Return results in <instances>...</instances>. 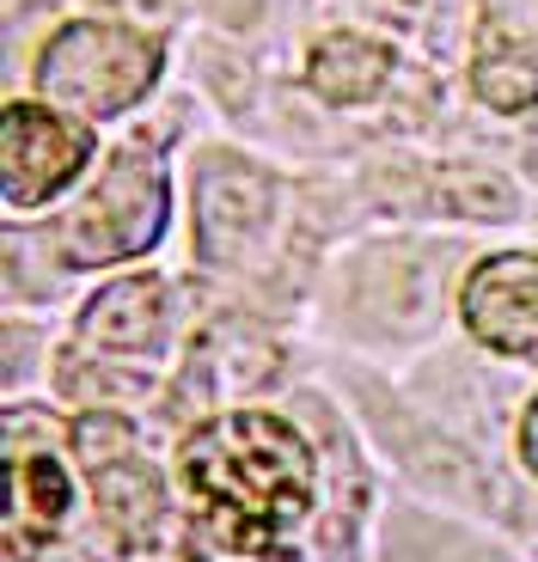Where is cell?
Masks as SVG:
<instances>
[{
  "label": "cell",
  "instance_id": "obj_13",
  "mask_svg": "<svg viewBox=\"0 0 538 562\" xmlns=\"http://www.w3.org/2000/svg\"><path fill=\"white\" fill-rule=\"evenodd\" d=\"M392 550H397V562H496L490 550L471 544V538L447 532V526H416V520H397Z\"/></svg>",
  "mask_w": 538,
  "mask_h": 562
},
{
  "label": "cell",
  "instance_id": "obj_6",
  "mask_svg": "<svg viewBox=\"0 0 538 562\" xmlns=\"http://www.w3.org/2000/svg\"><path fill=\"white\" fill-rule=\"evenodd\" d=\"M92 159V128L61 111L7 104L0 116V196L7 209H37L56 190H68Z\"/></svg>",
  "mask_w": 538,
  "mask_h": 562
},
{
  "label": "cell",
  "instance_id": "obj_15",
  "mask_svg": "<svg viewBox=\"0 0 538 562\" xmlns=\"http://www.w3.org/2000/svg\"><path fill=\"white\" fill-rule=\"evenodd\" d=\"M538 25V0H490V19H483V37L490 43H526V31Z\"/></svg>",
  "mask_w": 538,
  "mask_h": 562
},
{
  "label": "cell",
  "instance_id": "obj_16",
  "mask_svg": "<svg viewBox=\"0 0 538 562\" xmlns=\"http://www.w3.org/2000/svg\"><path fill=\"white\" fill-rule=\"evenodd\" d=\"M520 452H526V464H533V477H538V404H526V416H520Z\"/></svg>",
  "mask_w": 538,
  "mask_h": 562
},
{
  "label": "cell",
  "instance_id": "obj_11",
  "mask_svg": "<svg viewBox=\"0 0 538 562\" xmlns=\"http://www.w3.org/2000/svg\"><path fill=\"white\" fill-rule=\"evenodd\" d=\"M190 367H209L214 392H251V385H264L269 373H276V342H269L257 324L227 318V324H214L209 337L197 342Z\"/></svg>",
  "mask_w": 538,
  "mask_h": 562
},
{
  "label": "cell",
  "instance_id": "obj_7",
  "mask_svg": "<svg viewBox=\"0 0 538 562\" xmlns=\"http://www.w3.org/2000/svg\"><path fill=\"white\" fill-rule=\"evenodd\" d=\"M282 190L245 159H214L197 178V251L209 263H251L276 233Z\"/></svg>",
  "mask_w": 538,
  "mask_h": 562
},
{
  "label": "cell",
  "instance_id": "obj_14",
  "mask_svg": "<svg viewBox=\"0 0 538 562\" xmlns=\"http://www.w3.org/2000/svg\"><path fill=\"white\" fill-rule=\"evenodd\" d=\"M435 190L453 214H490V221L514 214V190L502 178H490V171H440Z\"/></svg>",
  "mask_w": 538,
  "mask_h": 562
},
{
  "label": "cell",
  "instance_id": "obj_5",
  "mask_svg": "<svg viewBox=\"0 0 538 562\" xmlns=\"http://www.w3.org/2000/svg\"><path fill=\"white\" fill-rule=\"evenodd\" d=\"M61 440H74V428H61L56 416L7 409V550L13 557H43L49 532L74 507Z\"/></svg>",
  "mask_w": 538,
  "mask_h": 562
},
{
  "label": "cell",
  "instance_id": "obj_8",
  "mask_svg": "<svg viewBox=\"0 0 538 562\" xmlns=\"http://www.w3.org/2000/svg\"><path fill=\"white\" fill-rule=\"evenodd\" d=\"M466 324L483 349L538 361V257H483L466 281Z\"/></svg>",
  "mask_w": 538,
  "mask_h": 562
},
{
  "label": "cell",
  "instance_id": "obj_12",
  "mask_svg": "<svg viewBox=\"0 0 538 562\" xmlns=\"http://www.w3.org/2000/svg\"><path fill=\"white\" fill-rule=\"evenodd\" d=\"M471 92L490 111H526L538 104V43H490L471 68Z\"/></svg>",
  "mask_w": 538,
  "mask_h": 562
},
{
  "label": "cell",
  "instance_id": "obj_3",
  "mask_svg": "<svg viewBox=\"0 0 538 562\" xmlns=\"http://www.w3.org/2000/svg\"><path fill=\"white\" fill-rule=\"evenodd\" d=\"M159 80V43L135 25L74 19L37 56V92L86 116H123Z\"/></svg>",
  "mask_w": 538,
  "mask_h": 562
},
{
  "label": "cell",
  "instance_id": "obj_9",
  "mask_svg": "<svg viewBox=\"0 0 538 562\" xmlns=\"http://www.w3.org/2000/svg\"><path fill=\"white\" fill-rule=\"evenodd\" d=\"M166 288L154 276H128V281H111L104 294L86 300L80 312V337L104 355H147L159 349V330H166Z\"/></svg>",
  "mask_w": 538,
  "mask_h": 562
},
{
  "label": "cell",
  "instance_id": "obj_1",
  "mask_svg": "<svg viewBox=\"0 0 538 562\" xmlns=\"http://www.w3.org/2000/svg\"><path fill=\"white\" fill-rule=\"evenodd\" d=\"M178 477L227 550L276 557V538L306 520L318 464L294 435V422L269 409H233V416H209L178 447Z\"/></svg>",
  "mask_w": 538,
  "mask_h": 562
},
{
  "label": "cell",
  "instance_id": "obj_4",
  "mask_svg": "<svg viewBox=\"0 0 538 562\" xmlns=\"http://www.w3.org/2000/svg\"><path fill=\"white\" fill-rule=\"evenodd\" d=\"M166 233V166L147 147H116L92 196L61 221V257L74 269L135 257Z\"/></svg>",
  "mask_w": 538,
  "mask_h": 562
},
{
  "label": "cell",
  "instance_id": "obj_10",
  "mask_svg": "<svg viewBox=\"0 0 538 562\" xmlns=\"http://www.w3.org/2000/svg\"><path fill=\"white\" fill-rule=\"evenodd\" d=\"M385 74H392V49L373 37H355V31L318 37L306 61V86L325 104H368L385 86Z\"/></svg>",
  "mask_w": 538,
  "mask_h": 562
},
{
  "label": "cell",
  "instance_id": "obj_2",
  "mask_svg": "<svg viewBox=\"0 0 538 562\" xmlns=\"http://www.w3.org/2000/svg\"><path fill=\"white\" fill-rule=\"evenodd\" d=\"M74 452H80L92 502H99L104 526L116 532V544L128 550V562H202L178 507L166 502L159 471L135 452V428L123 416L74 422Z\"/></svg>",
  "mask_w": 538,
  "mask_h": 562
}]
</instances>
